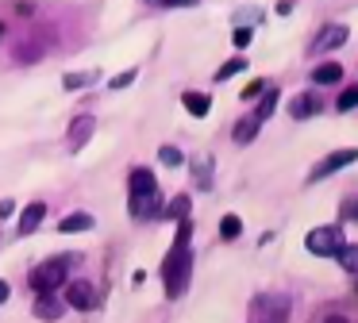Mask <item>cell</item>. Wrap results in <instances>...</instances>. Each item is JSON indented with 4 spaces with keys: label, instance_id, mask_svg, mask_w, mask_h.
<instances>
[{
    "label": "cell",
    "instance_id": "cell-1",
    "mask_svg": "<svg viewBox=\"0 0 358 323\" xmlns=\"http://www.w3.org/2000/svg\"><path fill=\"white\" fill-rule=\"evenodd\" d=\"M189 238H193V220H178V238H173L170 254H166L162 261V281H166V292H170L173 300L185 292L189 277H193V250H189Z\"/></svg>",
    "mask_w": 358,
    "mask_h": 323
},
{
    "label": "cell",
    "instance_id": "cell-2",
    "mask_svg": "<svg viewBox=\"0 0 358 323\" xmlns=\"http://www.w3.org/2000/svg\"><path fill=\"white\" fill-rule=\"evenodd\" d=\"M127 208H131L135 220H150V215H162V192L150 169H131L127 177Z\"/></svg>",
    "mask_w": 358,
    "mask_h": 323
},
{
    "label": "cell",
    "instance_id": "cell-3",
    "mask_svg": "<svg viewBox=\"0 0 358 323\" xmlns=\"http://www.w3.org/2000/svg\"><path fill=\"white\" fill-rule=\"evenodd\" d=\"M78 261H81V254L50 258V261H43V266H35L31 273H27V281H31L35 292H55V289H62V285H66V269L78 266Z\"/></svg>",
    "mask_w": 358,
    "mask_h": 323
},
{
    "label": "cell",
    "instance_id": "cell-4",
    "mask_svg": "<svg viewBox=\"0 0 358 323\" xmlns=\"http://www.w3.org/2000/svg\"><path fill=\"white\" fill-rule=\"evenodd\" d=\"M247 315H250V323H289L293 304H289V296H281V292H262V296L250 300Z\"/></svg>",
    "mask_w": 358,
    "mask_h": 323
},
{
    "label": "cell",
    "instance_id": "cell-5",
    "mask_svg": "<svg viewBox=\"0 0 358 323\" xmlns=\"http://www.w3.org/2000/svg\"><path fill=\"white\" fill-rule=\"evenodd\" d=\"M339 246H343V231L339 227H312L308 235H304V250L316 254V258H331Z\"/></svg>",
    "mask_w": 358,
    "mask_h": 323
},
{
    "label": "cell",
    "instance_id": "cell-6",
    "mask_svg": "<svg viewBox=\"0 0 358 323\" xmlns=\"http://www.w3.org/2000/svg\"><path fill=\"white\" fill-rule=\"evenodd\" d=\"M66 308H78V312H93L101 304V292H96L93 281H70L66 285Z\"/></svg>",
    "mask_w": 358,
    "mask_h": 323
},
{
    "label": "cell",
    "instance_id": "cell-7",
    "mask_svg": "<svg viewBox=\"0 0 358 323\" xmlns=\"http://www.w3.org/2000/svg\"><path fill=\"white\" fill-rule=\"evenodd\" d=\"M93 131H96V115H89V112L73 115L70 127H66V146H70V150H81V146L93 138Z\"/></svg>",
    "mask_w": 358,
    "mask_h": 323
},
{
    "label": "cell",
    "instance_id": "cell-8",
    "mask_svg": "<svg viewBox=\"0 0 358 323\" xmlns=\"http://www.w3.org/2000/svg\"><path fill=\"white\" fill-rule=\"evenodd\" d=\"M31 312H35V320H43V323H58L66 315V300L55 296V292H35Z\"/></svg>",
    "mask_w": 358,
    "mask_h": 323
},
{
    "label": "cell",
    "instance_id": "cell-9",
    "mask_svg": "<svg viewBox=\"0 0 358 323\" xmlns=\"http://www.w3.org/2000/svg\"><path fill=\"white\" fill-rule=\"evenodd\" d=\"M355 162H358V150H335V154H327V158L312 169V181H324V177H331L335 169H347V166H355Z\"/></svg>",
    "mask_w": 358,
    "mask_h": 323
},
{
    "label": "cell",
    "instance_id": "cell-10",
    "mask_svg": "<svg viewBox=\"0 0 358 323\" xmlns=\"http://www.w3.org/2000/svg\"><path fill=\"white\" fill-rule=\"evenodd\" d=\"M347 23H327L324 31L316 35V43H312V54H327V50H335V46H343L347 43Z\"/></svg>",
    "mask_w": 358,
    "mask_h": 323
},
{
    "label": "cell",
    "instance_id": "cell-11",
    "mask_svg": "<svg viewBox=\"0 0 358 323\" xmlns=\"http://www.w3.org/2000/svg\"><path fill=\"white\" fill-rule=\"evenodd\" d=\"M43 220H47V204H43V200H31V204L20 212V235H35V231L43 227Z\"/></svg>",
    "mask_w": 358,
    "mask_h": 323
},
{
    "label": "cell",
    "instance_id": "cell-12",
    "mask_svg": "<svg viewBox=\"0 0 358 323\" xmlns=\"http://www.w3.org/2000/svg\"><path fill=\"white\" fill-rule=\"evenodd\" d=\"M320 108L324 104H320L316 92H301V96H293V104H289V115H293V120H312Z\"/></svg>",
    "mask_w": 358,
    "mask_h": 323
},
{
    "label": "cell",
    "instance_id": "cell-13",
    "mask_svg": "<svg viewBox=\"0 0 358 323\" xmlns=\"http://www.w3.org/2000/svg\"><path fill=\"white\" fill-rule=\"evenodd\" d=\"M181 104H185V112L189 115H196V120H201V115H208V108H212V96L208 92H181Z\"/></svg>",
    "mask_w": 358,
    "mask_h": 323
},
{
    "label": "cell",
    "instance_id": "cell-14",
    "mask_svg": "<svg viewBox=\"0 0 358 323\" xmlns=\"http://www.w3.org/2000/svg\"><path fill=\"white\" fill-rule=\"evenodd\" d=\"M58 231H66V235H78V231H93V215H89V212H70V215H62Z\"/></svg>",
    "mask_w": 358,
    "mask_h": 323
},
{
    "label": "cell",
    "instance_id": "cell-15",
    "mask_svg": "<svg viewBox=\"0 0 358 323\" xmlns=\"http://www.w3.org/2000/svg\"><path fill=\"white\" fill-rule=\"evenodd\" d=\"M96 81H101L96 69H81V73H66L62 77V89L66 92H78V89H89V85H96Z\"/></svg>",
    "mask_w": 358,
    "mask_h": 323
},
{
    "label": "cell",
    "instance_id": "cell-16",
    "mask_svg": "<svg viewBox=\"0 0 358 323\" xmlns=\"http://www.w3.org/2000/svg\"><path fill=\"white\" fill-rule=\"evenodd\" d=\"M343 81V66L339 62H324L312 69V85H339Z\"/></svg>",
    "mask_w": 358,
    "mask_h": 323
},
{
    "label": "cell",
    "instance_id": "cell-17",
    "mask_svg": "<svg viewBox=\"0 0 358 323\" xmlns=\"http://www.w3.org/2000/svg\"><path fill=\"white\" fill-rule=\"evenodd\" d=\"M258 131H262V123L250 115V120H239V123H235L231 135H235V143H239V146H247V143H255V138H258Z\"/></svg>",
    "mask_w": 358,
    "mask_h": 323
},
{
    "label": "cell",
    "instance_id": "cell-18",
    "mask_svg": "<svg viewBox=\"0 0 358 323\" xmlns=\"http://www.w3.org/2000/svg\"><path fill=\"white\" fill-rule=\"evenodd\" d=\"M335 258H339V266L347 269L350 277H358V246H347V243H343L339 250H335Z\"/></svg>",
    "mask_w": 358,
    "mask_h": 323
},
{
    "label": "cell",
    "instance_id": "cell-19",
    "mask_svg": "<svg viewBox=\"0 0 358 323\" xmlns=\"http://www.w3.org/2000/svg\"><path fill=\"white\" fill-rule=\"evenodd\" d=\"M278 89H266L262 92V104H258V112H255V120L258 123H266V120H270V115H273V108H278Z\"/></svg>",
    "mask_w": 358,
    "mask_h": 323
},
{
    "label": "cell",
    "instance_id": "cell-20",
    "mask_svg": "<svg viewBox=\"0 0 358 323\" xmlns=\"http://www.w3.org/2000/svg\"><path fill=\"white\" fill-rule=\"evenodd\" d=\"M193 177H196V189H212V158H196Z\"/></svg>",
    "mask_w": 358,
    "mask_h": 323
},
{
    "label": "cell",
    "instance_id": "cell-21",
    "mask_svg": "<svg viewBox=\"0 0 358 323\" xmlns=\"http://www.w3.org/2000/svg\"><path fill=\"white\" fill-rule=\"evenodd\" d=\"M239 235H243V220L239 215H224V220H220V238L231 243V238H239Z\"/></svg>",
    "mask_w": 358,
    "mask_h": 323
},
{
    "label": "cell",
    "instance_id": "cell-22",
    "mask_svg": "<svg viewBox=\"0 0 358 323\" xmlns=\"http://www.w3.org/2000/svg\"><path fill=\"white\" fill-rule=\"evenodd\" d=\"M335 108H339V112H350V108H358V85H347V89L335 96Z\"/></svg>",
    "mask_w": 358,
    "mask_h": 323
},
{
    "label": "cell",
    "instance_id": "cell-23",
    "mask_svg": "<svg viewBox=\"0 0 358 323\" xmlns=\"http://www.w3.org/2000/svg\"><path fill=\"white\" fill-rule=\"evenodd\" d=\"M235 23H239V27H258V23H262V12H258V8H239V12H235Z\"/></svg>",
    "mask_w": 358,
    "mask_h": 323
},
{
    "label": "cell",
    "instance_id": "cell-24",
    "mask_svg": "<svg viewBox=\"0 0 358 323\" xmlns=\"http://www.w3.org/2000/svg\"><path fill=\"white\" fill-rule=\"evenodd\" d=\"M243 66H247V58H231V62H224V66L216 69V81H227V77H235Z\"/></svg>",
    "mask_w": 358,
    "mask_h": 323
},
{
    "label": "cell",
    "instance_id": "cell-25",
    "mask_svg": "<svg viewBox=\"0 0 358 323\" xmlns=\"http://www.w3.org/2000/svg\"><path fill=\"white\" fill-rule=\"evenodd\" d=\"M158 158H162V166H181V162H185V158H181V150H178V146H158Z\"/></svg>",
    "mask_w": 358,
    "mask_h": 323
},
{
    "label": "cell",
    "instance_id": "cell-26",
    "mask_svg": "<svg viewBox=\"0 0 358 323\" xmlns=\"http://www.w3.org/2000/svg\"><path fill=\"white\" fill-rule=\"evenodd\" d=\"M162 215H170V220H185V215H189V196H178V200H173V204L166 208Z\"/></svg>",
    "mask_w": 358,
    "mask_h": 323
},
{
    "label": "cell",
    "instance_id": "cell-27",
    "mask_svg": "<svg viewBox=\"0 0 358 323\" xmlns=\"http://www.w3.org/2000/svg\"><path fill=\"white\" fill-rule=\"evenodd\" d=\"M135 77H139V69H124V73H116V77H112V85H108V89H127V85H131L135 81Z\"/></svg>",
    "mask_w": 358,
    "mask_h": 323
},
{
    "label": "cell",
    "instance_id": "cell-28",
    "mask_svg": "<svg viewBox=\"0 0 358 323\" xmlns=\"http://www.w3.org/2000/svg\"><path fill=\"white\" fill-rule=\"evenodd\" d=\"M250 38H255V27H235V35H231V43H235V46H239V50H243V46H247V43H250Z\"/></svg>",
    "mask_w": 358,
    "mask_h": 323
},
{
    "label": "cell",
    "instance_id": "cell-29",
    "mask_svg": "<svg viewBox=\"0 0 358 323\" xmlns=\"http://www.w3.org/2000/svg\"><path fill=\"white\" fill-rule=\"evenodd\" d=\"M339 215H343V220H358V196H350V200H343V208H339Z\"/></svg>",
    "mask_w": 358,
    "mask_h": 323
},
{
    "label": "cell",
    "instance_id": "cell-30",
    "mask_svg": "<svg viewBox=\"0 0 358 323\" xmlns=\"http://www.w3.org/2000/svg\"><path fill=\"white\" fill-rule=\"evenodd\" d=\"M266 89H270V85H266V81H255V85H250V89H243V100H255V96H262Z\"/></svg>",
    "mask_w": 358,
    "mask_h": 323
},
{
    "label": "cell",
    "instance_id": "cell-31",
    "mask_svg": "<svg viewBox=\"0 0 358 323\" xmlns=\"http://www.w3.org/2000/svg\"><path fill=\"white\" fill-rule=\"evenodd\" d=\"M12 212H16V200H0V220H8Z\"/></svg>",
    "mask_w": 358,
    "mask_h": 323
},
{
    "label": "cell",
    "instance_id": "cell-32",
    "mask_svg": "<svg viewBox=\"0 0 358 323\" xmlns=\"http://www.w3.org/2000/svg\"><path fill=\"white\" fill-rule=\"evenodd\" d=\"M8 296H12V285L4 281V277H0V304H4V300H8Z\"/></svg>",
    "mask_w": 358,
    "mask_h": 323
},
{
    "label": "cell",
    "instance_id": "cell-33",
    "mask_svg": "<svg viewBox=\"0 0 358 323\" xmlns=\"http://www.w3.org/2000/svg\"><path fill=\"white\" fill-rule=\"evenodd\" d=\"M324 323H350V320H347V315H327Z\"/></svg>",
    "mask_w": 358,
    "mask_h": 323
},
{
    "label": "cell",
    "instance_id": "cell-34",
    "mask_svg": "<svg viewBox=\"0 0 358 323\" xmlns=\"http://www.w3.org/2000/svg\"><path fill=\"white\" fill-rule=\"evenodd\" d=\"M4 31H8V27H4V23H0V35H4Z\"/></svg>",
    "mask_w": 358,
    "mask_h": 323
}]
</instances>
